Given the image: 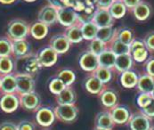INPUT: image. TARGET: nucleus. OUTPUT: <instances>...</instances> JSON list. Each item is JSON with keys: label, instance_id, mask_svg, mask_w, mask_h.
Instances as JSON below:
<instances>
[{"label": "nucleus", "instance_id": "obj_1", "mask_svg": "<svg viewBox=\"0 0 154 130\" xmlns=\"http://www.w3.org/2000/svg\"><path fill=\"white\" fill-rule=\"evenodd\" d=\"M42 68L37 54L29 53L24 56L14 59V74H27L35 76Z\"/></svg>", "mask_w": 154, "mask_h": 130}, {"label": "nucleus", "instance_id": "obj_2", "mask_svg": "<svg viewBox=\"0 0 154 130\" xmlns=\"http://www.w3.org/2000/svg\"><path fill=\"white\" fill-rule=\"evenodd\" d=\"M30 26L22 19H14L8 22L6 27V37L12 41L26 39L29 34Z\"/></svg>", "mask_w": 154, "mask_h": 130}, {"label": "nucleus", "instance_id": "obj_3", "mask_svg": "<svg viewBox=\"0 0 154 130\" xmlns=\"http://www.w3.org/2000/svg\"><path fill=\"white\" fill-rule=\"evenodd\" d=\"M54 110L56 119L67 124L76 121L79 116V108L76 104H57Z\"/></svg>", "mask_w": 154, "mask_h": 130}, {"label": "nucleus", "instance_id": "obj_4", "mask_svg": "<svg viewBox=\"0 0 154 130\" xmlns=\"http://www.w3.org/2000/svg\"><path fill=\"white\" fill-rule=\"evenodd\" d=\"M56 119L54 110L49 106H40L35 111L36 123L44 128L51 127Z\"/></svg>", "mask_w": 154, "mask_h": 130}, {"label": "nucleus", "instance_id": "obj_5", "mask_svg": "<svg viewBox=\"0 0 154 130\" xmlns=\"http://www.w3.org/2000/svg\"><path fill=\"white\" fill-rule=\"evenodd\" d=\"M20 106L28 111H36L41 106V97L36 91L19 95Z\"/></svg>", "mask_w": 154, "mask_h": 130}, {"label": "nucleus", "instance_id": "obj_6", "mask_svg": "<svg viewBox=\"0 0 154 130\" xmlns=\"http://www.w3.org/2000/svg\"><path fill=\"white\" fill-rule=\"evenodd\" d=\"M128 125L130 130H150L152 127V119L145 116L141 110L132 113Z\"/></svg>", "mask_w": 154, "mask_h": 130}, {"label": "nucleus", "instance_id": "obj_7", "mask_svg": "<svg viewBox=\"0 0 154 130\" xmlns=\"http://www.w3.org/2000/svg\"><path fill=\"white\" fill-rule=\"evenodd\" d=\"M16 77V94L21 95L35 91L36 82L33 76L27 74H15Z\"/></svg>", "mask_w": 154, "mask_h": 130}, {"label": "nucleus", "instance_id": "obj_8", "mask_svg": "<svg viewBox=\"0 0 154 130\" xmlns=\"http://www.w3.org/2000/svg\"><path fill=\"white\" fill-rule=\"evenodd\" d=\"M113 121L116 125H126L128 123L132 112L130 109L124 104H118L115 107L109 110Z\"/></svg>", "mask_w": 154, "mask_h": 130}, {"label": "nucleus", "instance_id": "obj_9", "mask_svg": "<svg viewBox=\"0 0 154 130\" xmlns=\"http://www.w3.org/2000/svg\"><path fill=\"white\" fill-rule=\"evenodd\" d=\"M20 107V98L17 94H1L0 109L5 113H13Z\"/></svg>", "mask_w": 154, "mask_h": 130}, {"label": "nucleus", "instance_id": "obj_10", "mask_svg": "<svg viewBox=\"0 0 154 130\" xmlns=\"http://www.w3.org/2000/svg\"><path fill=\"white\" fill-rule=\"evenodd\" d=\"M102 105L107 110H110L119 104V96L118 92L110 87H104L98 94Z\"/></svg>", "mask_w": 154, "mask_h": 130}, {"label": "nucleus", "instance_id": "obj_11", "mask_svg": "<svg viewBox=\"0 0 154 130\" xmlns=\"http://www.w3.org/2000/svg\"><path fill=\"white\" fill-rule=\"evenodd\" d=\"M37 57L42 67H52L58 61V54L49 45L40 49Z\"/></svg>", "mask_w": 154, "mask_h": 130}, {"label": "nucleus", "instance_id": "obj_12", "mask_svg": "<svg viewBox=\"0 0 154 130\" xmlns=\"http://www.w3.org/2000/svg\"><path fill=\"white\" fill-rule=\"evenodd\" d=\"M57 22L64 27H70L78 22V14L70 7H63L58 9Z\"/></svg>", "mask_w": 154, "mask_h": 130}, {"label": "nucleus", "instance_id": "obj_13", "mask_svg": "<svg viewBox=\"0 0 154 130\" xmlns=\"http://www.w3.org/2000/svg\"><path fill=\"white\" fill-rule=\"evenodd\" d=\"M58 8L52 5H46L43 6L38 13V22H43L47 26L57 22Z\"/></svg>", "mask_w": 154, "mask_h": 130}, {"label": "nucleus", "instance_id": "obj_14", "mask_svg": "<svg viewBox=\"0 0 154 130\" xmlns=\"http://www.w3.org/2000/svg\"><path fill=\"white\" fill-rule=\"evenodd\" d=\"M79 63L83 70L87 72H94L99 67L98 56L88 51L80 56Z\"/></svg>", "mask_w": 154, "mask_h": 130}, {"label": "nucleus", "instance_id": "obj_15", "mask_svg": "<svg viewBox=\"0 0 154 130\" xmlns=\"http://www.w3.org/2000/svg\"><path fill=\"white\" fill-rule=\"evenodd\" d=\"M92 22L100 29V28H105V27L113 26L114 19L112 18L109 10L98 9L94 14Z\"/></svg>", "mask_w": 154, "mask_h": 130}, {"label": "nucleus", "instance_id": "obj_16", "mask_svg": "<svg viewBox=\"0 0 154 130\" xmlns=\"http://www.w3.org/2000/svg\"><path fill=\"white\" fill-rule=\"evenodd\" d=\"M95 128H103V129L113 130L116 124L112 119L110 110H102L98 112L94 119Z\"/></svg>", "mask_w": 154, "mask_h": 130}, {"label": "nucleus", "instance_id": "obj_17", "mask_svg": "<svg viewBox=\"0 0 154 130\" xmlns=\"http://www.w3.org/2000/svg\"><path fill=\"white\" fill-rule=\"evenodd\" d=\"M70 42L67 39L65 35H57L54 36L50 40V46L58 54H65L70 47Z\"/></svg>", "mask_w": 154, "mask_h": 130}, {"label": "nucleus", "instance_id": "obj_18", "mask_svg": "<svg viewBox=\"0 0 154 130\" xmlns=\"http://www.w3.org/2000/svg\"><path fill=\"white\" fill-rule=\"evenodd\" d=\"M16 77L14 73L2 76L1 81V94H16Z\"/></svg>", "mask_w": 154, "mask_h": 130}, {"label": "nucleus", "instance_id": "obj_19", "mask_svg": "<svg viewBox=\"0 0 154 130\" xmlns=\"http://www.w3.org/2000/svg\"><path fill=\"white\" fill-rule=\"evenodd\" d=\"M55 101L57 104H75L77 101L76 91L71 87H66L59 94L55 95Z\"/></svg>", "mask_w": 154, "mask_h": 130}, {"label": "nucleus", "instance_id": "obj_20", "mask_svg": "<svg viewBox=\"0 0 154 130\" xmlns=\"http://www.w3.org/2000/svg\"><path fill=\"white\" fill-rule=\"evenodd\" d=\"M138 78L139 76L137 75L135 71L129 70L120 73L119 82H120V85L124 88L132 89V88L136 87L137 82H138Z\"/></svg>", "mask_w": 154, "mask_h": 130}, {"label": "nucleus", "instance_id": "obj_21", "mask_svg": "<svg viewBox=\"0 0 154 130\" xmlns=\"http://www.w3.org/2000/svg\"><path fill=\"white\" fill-rule=\"evenodd\" d=\"M132 10L134 18L140 22L146 21L152 14L151 5L148 3L143 2V1H141Z\"/></svg>", "mask_w": 154, "mask_h": 130}, {"label": "nucleus", "instance_id": "obj_22", "mask_svg": "<svg viewBox=\"0 0 154 130\" xmlns=\"http://www.w3.org/2000/svg\"><path fill=\"white\" fill-rule=\"evenodd\" d=\"M30 53V46L26 39L12 41V56L19 58Z\"/></svg>", "mask_w": 154, "mask_h": 130}, {"label": "nucleus", "instance_id": "obj_23", "mask_svg": "<svg viewBox=\"0 0 154 130\" xmlns=\"http://www.w3.org/2000/svg\"><path fill=\"white\" fill-rule=\"evenodd\" d=\"M134 64V60L130 54H122V55H118L116 57V62L114 65V69L119 72L122 73L124 71L131 70Z\"/></svg>", "mask_w": 154, "mask_h": 130}, {"label": "nucleus", "instance_id": "obj_24", "mask_svg": "<svg viewBox=\"0 0 154 130\" xmlns=\"http://www.w3.org/2000/svg\"><path fill=\"white\" fill-rule=\"evenodd\" d=\"M136 88L138 89L139 93L151 94L154 88V78L147 73L139 76Z\"/></svg>", "mask_w": 154, "mask_h": 130}, {"label": "nucleus", "instance_id": "obj_25", "mask_svg": "<svg viewBox=\"0 0 154 130\" xmlns=\"http://www.w3.org/2000/svg\"><path fill=\"white\" fill-rule=\"evenodd\" d=\"M84 86L88 93L92 94H99L105 87V85H103L94 74L86 79Z\"/></svg>", "mask_w": 154, "mask_h": 130}, {"label": "nucleus", "instance_id": "obj_26", "mask_svg": "<svg viewBox=\"0 0 154 130\" xmlns=\"http://www.w3.org/2000/svg\"><path fill=\"white\" fill-rule=\"evenodd\" d=\"M116 54L110 50L109 48L106 49L104 52H103L99 56H98V62H99V66L103 67L106 69L112 70L114 69V65L116 62Z\"/></svg>", "mask_w": 154, "mask_h": 130}, {"label": "nucleus", "instance_id": "obj_27", "mask_svg": "<svg viewBox=\"0 0 154 130\" xmlns=\"http://www.w3.org/2000/svg\"><path fill=\"white\" fill-rule=\"evenodd\" d=\"M48 33V26L43 22H34L29 29V34L35 39L40 40L45 39Z\"/></svg>", "mask_w": 154, "mask_h": 130}, {"label": "nucleus", "instance_id": "obj_28", "mask_svg": "<svg viewBox=\"0 0 154 130\" xmlns=\"http://www.w3.org/2000/svg\"><path fill=\"white\" fill-rule=\"evenodd\" d=\"M65 36L70 44L80 43L84 39L81 31V25H73L67 28Z\"/></svg>", "mask_w": 154, "mask_h": 130}, {"label": "nucleus", "instance_id": "obj_29", "mask_svg": "<svg viewBox=\"0 0 154 130\" xmlns=\"http://www.w3.org/2000/svg\"><path fill=\"white\" fill-rule=\"evenodd\" d=\"M116 33H117V29H115L113 28V26L105 27V28H100L98 29V32H97V35H96L95 39H98L99 40H101L103 43L108 45L116 37Z\"/></svg>", "mask_w": 154, "mask_h": 130}, {"label": "nucleus", "instance_id": "obj_30", "mask_svg": "<svg viewBox=\"0 0 154 130\" xmlns=\"http://www.w3.org/2000/svg\"><path fill=\"white\" fill-rule=\"evenodd\" d=\"M127 9L122 0H115L109 8V12L113 19H121L127 14Z\"/></svg>", "mask_w": 154, "mask_h": 130}, {"label": "nucleus", "instance_id": "obj_31", "mask_svg": "<svg viewBox=\"0 0 154 130\" xmlns=\"http://www.w3.org/2000/svg\"><path fill=\"white\" fill-rule=\"evenodd\" d=\"M109 45H110L109 49L111 50L116 54V56L130 54V46H129V45H127V44H124L123 42L119 41L116 37L113 39V40Z\"/></svg>", "mask_w": 154, "mask_h": 130}, {"label": "nucleus", "instance_id": "obj_32", "mask_svg": "<svg viewBox=\"0 0 154 130\" xmlns=\"http://www.w3.org/2000/svg\"><path fill=\"white\" fill-rule=\"evenodd\" d=\"M14 59L13 56L0 57V75L5 76L14 73Z\"/></svg>", "mask_w": 154, "mask_h": 130}, {"label": "nucleus", "instance_id": "obj_33", "mask_svg": "<svg viewBox=\"0 0 154 130\" xmlns=\"http://www.w3.org/2000/svg\"><path fill=\"white\" fill-rule=\"evenodd\" d=\"M99 28L93 22H88L81 25V31L83 39L86 40H93L96 38Z\"/></svg>", "mask_w": 154, "mask_h": 130}, {"label": "nucleus", "instance_id": "obj_34", "mask_svg": "<svg viewBox=\"0 0 154 130\" xmlns=\"http://www.w3.org/2000/svg\"><path fill=\"white\" fill-rule=\"evenodd\" d=\"M57 78L63 82L66 87H71L76 80V74L69 69H63L57 73Z\"/></svg>", "mask_w": 154, "mask_h": 130}, {"label": "nucleus", "instance_id": "obj_35", "mask_svg": "<svg viewBox=\"0 0 154 130\" xmlns=\"http://www.w3.org/2000/svg\"><path fill=\"white\" fill-rule=\"evenodd\" d=\"M93 73L103 85L110 83L112 79V77H113L111 70L103 68V67H100V66Z\"/></svg>", "mask_w": 154, "mask_h": 130}, {"label": "nucleus", "instance_id": "obj_36", "mask_svg": "<svg viewBox=\"0 0 154 130\" xmlns=\"http://www.w3.org/2000/svg\"><path fill=\"white\" fill-rule=\"evenodd\" d=\"M116 38L119 41L123 42L124 44L129 45L133 42V40L134 39V36L133 31L130 29H128V28H124V29L117 30Z\"/></svg>", "mask_w": 154, "mask_h": 130}, {"label": "nucleus", "instance_id": "obj_37", "mask_svg": "<svg viewBox=\"0 0 154 130\" xmlns=\"http://www.w3.org/2000/svg\"><path fill=\"white\" fill-rule=\"evenodd\" d=\"M66 88V86L63 84V82L58 79L57 77L53 78L48 84V89L50 91L51 94H53L54 95H57L59 94L61 92H63L64 89Z\"/></svg>", "mask_w": 154, "mask_h": 130}, {"label": "nucleus", "instance_id": "obj_38", "mask_svg": "<svg viewBox=\"0 0 154 130\" xmlns=\"http://www.w3.org/2000/svg\"><path fill=\"white\" fill-rule=\"evenodd\" d=\"M12 56V40L6 36L0 37V57Z\"/></svg>", "mask_w": 154, "mask_h": 130}, {"label": "nucleus", "instance_id": "obj_39", "mask_svg": "<svg viewBox=\"0 0 154 130\" xmlns=\"http://www.w3.org/2000/svg\"><path fill=\"white\" fill-rule=\"evenodd\" d=\"M133 60L138 63H145L149 58V51L146 47H141L130 53Z\"/></svg>", "mask_w": 154, "mask_h": 130}, {"label": "nucleus", "instance_id": "obj_40", "mask_svg": "<svg viewBox=\"0 0 154 130\" xmlns=\"http://www.w3.org/2000/svg\"><path fill=\"white\" fill-rule=\"evenodd\" d=\"M107 48V45L103 43V41L99 40L98 39H94L91 40V43L89 45V52L93 53L94 54L99 56L103 52H104Z\"/></svg>", "mask_w": 154, "mask_h": 130}, {"label": "nucleus", "instance_id": "obj_41", "mask_svg": "<svg viewBox=\"0 0 154 130\" xmlns=\"http://www.w3.org/2000/svg\"><path fill=\"white\" fill-rule=\"evenodd\" d=\"M152 100V96L148 93H139L136 96V104L140 109L146 107Z\"/></svg>", "mask_w": 154, "mask_h": 130}, {"label": "nucleus", "instance_id": "obj_42", "mask_svg": "<svg viewBox=\"0 0 154 130\" xmlns=\"http://www.w3.org/2000/svg\"><path fill=\"white\" fill-rule=\"evenodd\" d=\"M143 43L145 45V47L147 48V50L149 52H154V31L149 32L144 39H143Z\"/></svg>", "mask_w": 154, "mask_h": 130}, {"label": "nucleus", "instance_id": "obj_43", "mask_svg": "<svg viewBox=\"0 0 154 130\" xmlns=\"http://www.w3.org/2000/svg\"><path fill=\"white\" fill-rule=\"evenodd\" d=\"M17 128H18V130H36L35 123L28 119L21 120L17 124Z\"/></svg>", "mask_w": 154, "mask_h": 130}, {"label": "nucleus", "instance_id": "obj_44", "mask_svg": "<svg viewBox=\"0 0 154 130\" xmlns=\"http://www.w3.org/2000/svg\"><path fill=\"white\" fill-rule=\"evenodd\" d=\"M140 110L145 115V116H147L149 119H154V99L152 98V102L146 106V107H144V108L143 109H140Z\"/></svg>", "mask_w": 154, "mask_h": 130}, {"label": "nucleus", "instance_id": "obj_45", "mask_svg": "<svg viewBox=\"0 0 154 130\" xmlns=\"http://www.w3.org/2000/svg\"><path fill=\"white\" fill-rule=\"evenodd\" d=\"M144 70H145V73L154 78V57H152L150 59L148 58V60L145 62Z\"/></svg>", "mask_w": 154, "mask_h": 130}, {"label": "nucleus", "instance_id": "obj_46", "mask_svg": "<svg viewBox=\"0 0 154 130\" xmlns=\"http://www.w3.org/2000/svg\"><path fill=\"white\" fill-rule=\"evenodd\" d=\"M0 130H18L17 124L12 121H5L0 124Z\"/></svg>", "mask_w": 154, "mask_h": 130}, {"label": "nucleus", "instance_id": "obj_47", "mask_svg": "<svg viewBox=\"0 0 154 130\" xmlns=\"http://www.w3.org/2000/svg\"><path fill=\"white\" fill-rule=\"evenodd\" d=\"M115 0H97L96 5L98 9H106L109 10L110 5L113 4Z\"/></svg>", "mask_w": 154, "mask_h": 130}, {"label": "nucleus", "instance_id": "obj_48", "mask_svg": "<svg viewBox=\"0 0 154 130\" xmlns=\"http://www.w3.org/2000/svg\"><path fill=\"white\" fill-rule=\"evenodd\" d=\"M130 53L133 52V51H134V50H136V49H138V48H141V47H145V45L143 43V40H141V39H134V40H133V42L130 44Z\"/></svg>", "mask_w": 154, "mask_h": 130}, {"label": "nucleus", "instance_id": "obj_49", "mask_svg": "<svg viewBox=\"0 0 154 130\" xmlns=\"http://www.w3.org/2000/svg\"><path fill=\"white\" fill-rule=\"evenodd\" d=\"M122 1L127 6V8H130V9L134 8L141 2V0H122Z\"/></svg>", "mask_w": 154, "mask_h": 130}, {"label": "nucleus", "instance_id": "obj_50", "mask_svg": "<svg viewBox=\"0 0 154 130\" xmlns=\"http://www.w3.org/2000/svg\"><path fill=\"white\" fill-rule=\"evenodd\" d=\"M48 2H49V5H52L55 6L58 9L64 7L63 0H48Z\"/></svg>", "mask_w": 154, "mask_h": 130}, {"label": "nucleus", "instance_id": "obj_51", "mask_svg": "<svg viewBox=\"0 0 154 130\" xmlns=\"http://www.w3.org/2000/svg\"><path fill=\"white\" fill-rule=\"evenodd\" d=\"M16 0H0V3L3 5H11L13 3H14Z\"/></svg>", "mask_w": 154, "mask_h": 130}, {"label": "nucleus", "instance_id": "obj_52", "mask_svg": "<svg viewBox=\"0 0 154 130\" xmlns=\"http://www.w3.org/2000/svg\"><path fill=\"white\" fill-rule=\"evenodd\" d=\"M85 2L87 3L88 5H93V4L96 3L97 0H85Z\"/></svg>", "mask_w": 154, "mask_h": 130}, {"label": "nucleus", "instance_id": "obj_53", "mask_svg": "<svg viewBox=\"0 0 154 130\" xmlns=\"http://www.w3.org/2000/svg\"><path fill=\"white\" fill-rule=\"evenodd\" d=\"M93 130H108V129H103V128H94Z\"/></svg>", "mask_w": 154, "mask_h": 130}, {"label": "nucleus", "instance_id": "obj_54", "mask_svg": "<svg viewBox=\"0 0 154 130\" xmlns=\"http://www.w3.org/2000/svg\"><path fill=\"white\" fill-rule=\"evenodd\" d=\"M24 1L29 2V3H31V2H34V1H36V0H24Z\"/></svg>", "mask_w": 154, "mask_h": 130}, {"label": "nucleus", "instance_id": "obj_55", "mask_svg": "<svg viewBox=\"0 0 154 130\" xmlns=\"http://www.w3.org/2000/svg\"><path fill=\"white\" fill-rule=\"evenodd\" d=\"M151 94H152V98L154 99V88H153V90H152V92L151 93Z\"/></svg>", "mask_w": 154, "mask_h": 130}, {"label": "nucleus", "instance_id": "obj_56", "mask_svg": "<svg viewBox=\"0 0 154 130\" xmlns=\"http://www.w3.org/2000/svg\"><path fill=\"white\" fill-rule=\"evenodd\" d=\"M1 81H2V76L0 75V88H1Z\"/></svg>", "mask_w": 154, "mask_h": 130}, {"label": "nucleus", "instance_id": "obj_57", "mask_svg": "<svg viewBox=\"0 0 154 130\" xmlns=\"http://www.w3.org/2000/svg\"><path fill=\"white\" fill-rule=\"evenodd\" d=\"M150 130H154V127H152V128H151V129Z\"/></svg>", "mask_w": 154, "mask_h": 130}, {"label": "nucleus", "instance_id": "obj_58", "mask_svg": "<svg viewBox=\"0 0 154 130\" xmlns=\"http://www.w3.org/2000/svg\"><path fill=\"white\" fill-rule=\"evenodd\" d=\"M42 130H50V129H48V128H44V129H42Z\"/></svg>", "mask_w": 154, "mask_h": 130}]
</instances>
